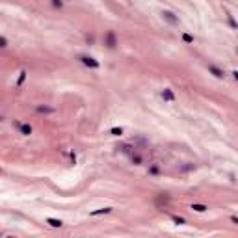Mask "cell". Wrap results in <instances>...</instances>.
Segmentation results:
<instances>
[{"mask_svg":"<svg viewBox=\"0 0 238 238\" xmlns=\"http://www.w3.org/2000/svg\"><path fill=\"white\" fill-rule=\"evenodd\" d=\"M80 62H82L84 65H87L89 69H99V67H100V63L97 62L95 58H91V56H80Z\"/></svg>","mask_w":238,"mask_h":238,"instance_id":"1","label":"cell"},{"mask_svg":"<svg viewBox=\"0 0 238 238\" xmlns=\"http://www.w3.org/2000/svg\"><path fill=\"white\" fill-rule=\"evenodd\" d=\"M13 125H15V128L21 130L22 136H30V134H32V127H30V125H22V123H19V121H15Z\"/></svg>","mask_w":238,"mask_h":238,"instance_id":"2","label":"cell"},{"mask_svg":"<svg viewBox=\"0 0 238 238\" xmlns=\"http://www.w3.org/2000/svg\"><path fill=\"white\" fill-rule=\"evenodd\" d=\"M117 39H115V32H108L106 34V47L108 49H115Z\"/></svg>","mask_w":238,"mask_h":238,"instance_id":"3","label":"cell"},{"mask_svg":"<svg viewBox=\"0 0 238 238\" xmlns=\"http://www.w3.org/2000/svg\"><path fill=\"white\" fill-rule=\"evenodd\" d=\"M162 17L166 19L168 22H171V24H177V22H178V19L175 17V15H173L171 11H162Z\"/></svg>","mask_w":238,"mask_h":238,"instance_id":"4","label":"cell"},{"mask_svg":"<svg viewBox=\"0 0 238 238\" xmlns=\"http://www.w3.org/2000/svg\"><path fill=\"white\" fill-rule=\"evenodd\" d=\"M208 71H210L216 78H223V76H225V74H223V71H221V69H218L216 65H208Z\"/></svg>","mask_w":238,"mask_h":238,"instance_id":"5","label":"cell"},{"mask_svg":"<svg viewBox=\"0 0 238 238\" xmlns=\"http://www.w3.org/2000/svg\"><path fill=\"white\" fill-rule=\"evenodd\" d=\"M162 97L166 99V100H169V102H173V100H175V95H173V91H171L169 87H166V89L162 91Z\"/></svg>","mask_w":238,"mask_h":238,"instance_id":"6","label":"cell"},{"mask_svg":"<svg viewBox=\"0 0 238 238\" xmlns=\"http://www.w3.org/2000/svg\"><path fill=\"white\" fill-rule=\"evenodd\" d=\"M47 223H49L50 227H56V229L63 225V221L62 219H56V218H47Z\"/></svg>","mask_w":238,"mask_h":238,"instance_id":"7","label":"cell"},{"mask_svg":"<svg viewBox=\"0 0 238 238\" xmlns=\"http://www.w3.org/2000/svg\"><path fill=\"white\" fill-rule=\"evenodd\" d=\"M112 212V206H106V208H99V210H93L91 216H102V214H108Z\"/></svg>","mask_w":238,"mask_h":238,"instance_id":"8","label":"cell"},{"mask_svg":"<svg viewBox=\"0 0 238 238\" xmlns=\"http://www.w3.org/2000/svg\"><path fill=\"white\" fill-rule=\"evenodd\" d=\"M192 208H193L195 212H205L208 206H205V205H199V203H193V205H192Z\"/></svg>","mask_w":238,"mask_h":238,"instance_id":"9","label":"cell"},{"mask_svg":"<svg viewBox=\"0 0 238 238\" xmlns=\"http://www.w3.org/2000/svg\"><path fill=\"white\" fill-rule=\"evenodd\" d=\"M39 114H52V108H49V106H37L36 108Z\"/></svg>","mask_w":238,"mask_h":238,"instance_id":"10","label":"cell"},{"mask_svg":"<svg viewBox=\"0 0 238 238\" xmlns=\"http://www.w3.org/2000/svg\"><path fill=\"white\" fill-rule=\"evenodd\" d=\"M24 78H26V71H22V73L19 74V80H17V87H21V86H22V82H24Z\"/></svg>","mask_w":238,"mask_h":238,"instance_id":"11","label":"cell"},{"mask_svg":"<svg viewBox=\"0 0 238 238\" xmlns=\"http://www.w3.org/2000/svg\"><path fill=\"white\" fill-rule=\"evenodd\" d=\"M171 219L177 223V225H182V223H186V221H184V218H181V216H171Z\"/></svg>","mask_w":238,"mask_h":238,"instance_id":"12","label":"cell"},{"mask_svg":"<svg viewBox=\"0 0 238 238\" xmlns=\"http://www.w3.org/2000/svg\"><path fill=\"white\" fill-rule=\"evenodd\" d=\"M182 41H184V43H193V36H190V34H182Z\"/></svg>","mask_w":238,"mask_h":238,"instance_id":"13","label":"cell"},{"mask_svg":"<svg viewBox=\"0 0 238 238\" xmlns=\"http://www.w3.org/2000/svg\"><path fill=\"white\" fill-rule=\"evenodd\" d=\"M110 132L114 134V136H121V134H123V128H117V127H114Z\"/></svg>","mask_w":238,"mask_h":238,"instance_id":"14","label":"cell"},{"mask_svg":"<svg viewBox=\"0 0 238 238\" xmlns=\"http://www.w3.org/2000/svg\"><path fill=\"white\" fill-rule=\"evenodd\" d=\"M132 162H134V164H136V166H138V164H141V156H140V155H134V153H132Z\"/></svg>","mask_w":238,"mask_h":238,"instance_id":"15","label":"cell"},{"mask_svg":"<svg viewBox=\"0 0 238 238\" xmlns=\"http://www.w3.org/2000/svg\"><path fill=\"white\" fill-rule=\"evenodd\" d=\"M8 47V39L2 36V37H0V49H6Z\"/></svg>","mask_w":238,"mask_h":238,"instance_id":"16","label":"cell"},{"mask_svg":"<svg viewBox=\"0 0 238 238\" xmlns=\"http://www.w3.org/2000/svg\"><path fill=\"white\" fill-rule=\"evenodd\" d=\"M52 6H54V8H62L63 2H62V0H52Z\"/></svg>","mask_w":238,"mask_h":238,"instance_id":"17","label":"cell"},{"mask_svg":"<svg viewBox=\"0 0 238 238\" xmlns=\"http://www.w3.org/2000/svg\"><path fill=\"white\" fill-rule=\"evenodd\" d=\"M149 173H151V175H158V173H160V169H158L156 166H153L151 169H149Z\"/></svg>","mask_w":238,"mask_h":238,"instance_id":"18","label":"cell"},{"mask_svg":"<svg viewBox=\"0 0 238 238\" xmlns=\"http://www.w3.org/2000/svg\"><path fill=\"white\" fill-rule=\"evenodd\" d=\"M229 24H231V28H236V22L233 19V15H229Z\"/></svg>","mask_w":238,"mask_h":238,"instance_id":"19","label":"cell"},{"mask_svg":"<svg viewBox=\"0 0 238 238\" xmlns=\"http://www.w3.org/2000/svg\"><path fill=\"white\" fill-rule=\"evenodd\" d=\"M69 156H71V162H73V164H74V162H76V156H74V153H71Z\"/></svg>","mask_w":238,"mask_h":238,"instance_id":"20","label":"cell"}]
</instances>
